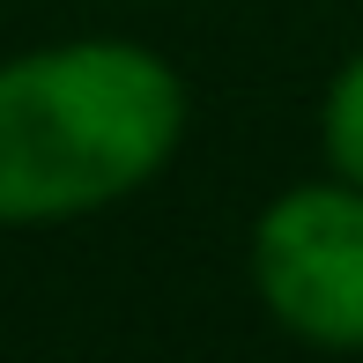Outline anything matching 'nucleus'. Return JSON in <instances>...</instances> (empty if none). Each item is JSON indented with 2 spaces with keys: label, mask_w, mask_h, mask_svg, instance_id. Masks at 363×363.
<instances>
[{
  "label": "nucleus",
  "mask_w": 363,
  "mask_h": 363,
  "mask_svg": "<svg viewBox=\"0 0 363 363\" xmlns=\"http://www.w3.org/2000/svg\"><path fill=\"white\" fill-rule=\"evenodd\" d=\"M193 96L141 38H60L0 60V230H67L148 193L186 148Z\"/></svg>",
  "instance_id": "nucleus-1"
},
{
  "label": "nucleus",
  "mask_w": 363,
  "mask_h": 363,
  "mask_svg": "<svg viewBox=\"0 0 363 363\" xmlns=\"http://www.w3.org/2000/svg\"><path fill=\"white\" fill-rule=\"evenodd\" d=\"M356 363H363V356H356Z\"/></svg>",
  "instance_id": "nucleus-4"
},
{
  "label": "nucleus",
  "mask_w": 363,
  "mask_h": 363,
  "mask_svg": "<svg viewBox=\"0 0 363 363\" xmlns=\"http://www.w3.org/2000/svg\"><path fill=\"white\" fill-rule=\"evenodd\" d=\"M252 296L289 341L319 356H363V186L296 178L252 216Z\"/></svg>",
  "instance_id": "nucleus-2"
},
{
  "label": "nucleus",
  "mask_w": 363,
  "mask_h": 363,
  "mask_svg": "<svg viewBox=\"0 0 363 363\" xmlns=\"http://www.w3.org/2000/svg\"><path fill=\"white\" fill-rule=\"evenodd\" d=\"M319 156L326 178L363 186V52H349L319 89Z\"/></svg>",
  "instance_id": "nucleus-3"
}]
</instances>
